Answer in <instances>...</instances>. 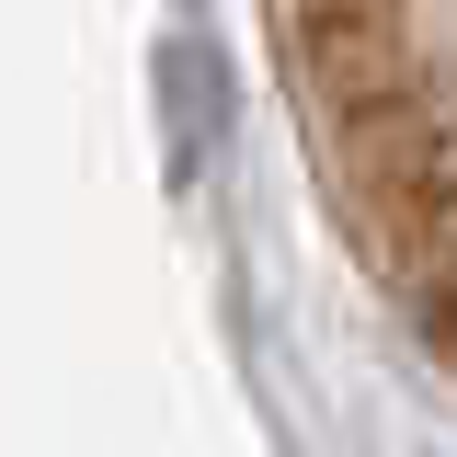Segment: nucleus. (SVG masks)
Here are the masks:
<instances>
[{
  "mask_svg": "<svg viewBox=\"0 0 457 457\" xmlns=\"http://www.w3.org/2000/svg\"><path fill=\"white\" fill-rule=\"evenodd\" d=\"M332 183H343V218L400 263L457 240V114L423 80L366 114H332Z\"/></svg>",
  "mask_w": 457,
  "mask_h": 457,
  "instance_id": "f257e3e1",
  "label": "nucleus"
},
{
  "mask_svg": "<svg viewBox=\"0 0 457 457\" xmlns=\"http://www.w3.org/2000/svg\"><path fill=\"white\" fill-rule=\"evenodd\" d=\"M161 80H171V171H195L206 126H218V69H206V46H161Z\"/></svg>",
  "mask_w": 457,
  "mask_h": 457,
  "instance_id": "f03ea898",
  "label": "nucleus"
}]
</instances>
